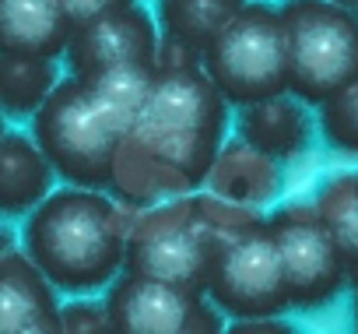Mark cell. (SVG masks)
<instances>
[{"label":"cell","mask_w":358,"mask_h":334,"mask_svg":"<svg viewBox=\"0 0 358 334\" xmlns=\"http://www.w3.org/2000/svg\"><path fill=\"white\" fill-rule=\"evenodd\" d=\"M225 127L229 99L208 78L201 57L162 39L148 102L116 144L109 190L134 208L197 190Z\"/></svg>","instance_id":"6da1fadb"},{"label":"cell","mask_w":358,"mask_h":334,"mask_svg":"<svg viewBox=\"0 0 358 334\" xmlns=\"http://www.w3.org/2000/svg\"><path fill=\"white\" fill-rule=\"evenodd\" d=\"M134 211L106 190L67 183L25 215L22 246L57 292L95 295L123 271Z\"/></svg>","instance_id":"7a4b0ae2"},{"label":"cell","mask_w":358,"mask_h":334,"mask_svg":"<svg viewBox=\"0 0 358 334\" xmlns=\"http://www.w3.org/2000/svg\"><path fill=\"white\" fill-rule=\"evenodd\" d=\"M257 208L215 194H176L134 211L123 271L162 278L194 292L208 288L225 236Z\"/></svg>","instance_id":"3957f363"},{"label":"cell","mask_w":358,"mask_h":334,"mask_svg":"<svg viewBox=\"0 0 358 334\" xmlns=\"http://www.w3.org/2000/svg\"><path fill=\"white\" fill-rule=\"evenodd\" d=\"M32 137L64 183L109 190L113 155L123 137L92 88L67 74L32 113Z\"/></svg>","instance_id":"277c9868"},{"label":"cell","mask_w":358,"mask_h":334,"mask_svg":"<svg viewBox=\"0 0 358 334\" xmlns=\"http://www.w3.org/2000/svg\"><path fill=\"white\" fill-rule=\"evenodd\" d=\"M281 29L288 50V92L306 106L358 78V11L334 0H285Z\"/></svg>","instance_id":"5b68a950"},{"label":"cell","mask_w":358,"mask_h":334,"mask_svg":"<svg viewBox=\"0 0 358 334\" xmlns=\"http://www.w3.org/2000/svg\"><path fill=\"white\" fill-rule=\"evenodd\" d=\"M201 67L229 99V106H246L288 92L281 11L267 0H246L201 53Z\"/></svg>","instance_id":"8992f818"},{"label":"cell","mask_w":358,"mask_h":334,"mask_svg":"<svg viewBox=\"0 0 358 334\" xmlns=\"http://www.w3.org/2000/svg\"><path fill=\"white\" fill-rule=\"evenodd\" d=\"M204 295L215 302L218 313H225L232 320L278 316L288 309L281 257H278L267 215H260V208L250 211L225 236Z\"/></svg>","instance_id":"52a82bcc"},{"label":"cell","mask_w":358,"mask_h":334,"mask_svg":"<svg viewBox=\"0 0 358 334\" xmlns=\"http://www.w3.org/2000/svg\"><path fill=\"white\" fill-rule=\"evenodd\" d=\"M267 225L281 257L288 306L316 309L334 302L348 281V267L316 204H285L267 215Z\"/></svg>","instance_id":"ba28073f"},{"label":"cell","mask_w":358,"mask_h":334,"mask_svg":"<svg viewBox=\"0 0 358 334\" xmlns=\"http://www.w3.org/2000/svg\"><path fill=\"white\" fill-rule=\"evenodd\" d=\"M113 334H218L222 313L204 292L120 271L106 285Z\"/></svg>","instance_id":"9c48e42d"},{"label":"cell","mask_w":358,"mask_h":334,"mask_svg":"<svg viewBox=\"0 0 358 334\" xmlns=\"http://www.w3.org/2000/svg\"><path fill=\"white\" fill-rule=\"evenodd\" d=\"M158 43L162 32L155 15H148L137 0H127V4L109 8L85 25H74L64 57L74 78H88L102 67L127 64V60L155 64Z\"/></svg>","instance_id":"30bf717a"},{"label":"cell","mask_w":358,"mask_h":334,"mask_svg":"<svg viewBox=\"0 0 358 334\" xmlns=\"http://www.w3.org/2000/svg\"><path fill=\"white\" fill-rule=\"evenodd\" d=\"M60 330V299L50 278L22 250L0 253V334Z\"/></svg>","instance_id":"8fae6325"},{"label":"cell","mask_w":358,"mask_h":334,"mask_svg":"<svg viewBox=\"0 0 358 334\" xmlns=\"http://www.w3.org/2000/svg\"><path fill=\"white\" fill-rule=\"evenodd\" d=\"M204 183L222 201L264 211L281 190V169H278V158H271L260 148H253L243 137H236L229 144L222 141Z\"/></svg>","instance_id":"7c38bea8"},{"label":"cell","mask_w":358,"mask_h":334,"mask_svg":"<svg viewBox=\"0 0 358 334\" xmlns=\"http://www.w3.org/2000/svg\"><path fill=\"white\" fill-rule=\"evenodd\" d=\"M236 130L246 144L260 148L264 155H271L278 162H288L309 148L313 123H309L302 99H295L292 92H278V95L239 106Z\"/></svg>","instance_id":"4fadbf2b"},{"label":"cell","mask_w":358,"mask_h":334,"mask_svg":"<svg viewBox=\"0 0 358 334\" xmlns=\"http://www.w3.org/2000/svg\"><path fill=\"white\" fill-rule=\"evenodd\" d=\"M53 165L32 134H0V218L29 215L53 190Z\"/></svg>","instance_id":"5bb4252c"},{"label":"cell","mask_w":358,"mask_h":334,"mask_svg":"<svg viewBox=\"0 0 358 334\" xmlns=\"http://www.w3.org/2000/svg\"><path fill=\"white\" fill-rule=\"evenodd\" d=\"M71 18L64 0H0V53L64 57Z\"/></svg>","instance_id":"9a60e30c"},{"label":"cell","mask_w":358,"mask_h":334,"mask_svg":"<svg viewBox=\"0 0 358 334\" xmlns=\"http://www.w3.org/2000/svg\"><path fill=\"white\" fill-rule=\"evenodd\" d=\"M243 4L246 0H158L155 22L162 39L201 57Z\"/></svg>","instance_id":"2e32d148"},{"label":"cell","mask_w":358,"mask_h":334,"mask_svg":"<svg viewBox=\"0 0 358 334\" xmlns=\"http://www.w3.org/2000/svg\"><path fill=\"white\" fill-rule=\"evenodd\" d=\"M60 81L53 57L32 53H0V113L4 116H32L43 99Z\"/></svg>","instance_id":"e0dca14e"},{"label":"cell","mask_w":358,"mask_h":334,"mask_svg":"<svg viewBox=\"0 0 358 334\" xmlns=\"http://www.w3.org/2000/svg\"><path fill=\"white\" fill-rule=\"evenodd\" d=\"M81 81L102 102V109L116 120V127L127 134L130 123L137 120V113L148 102V92H151V81H155V64L127 60V64L102 67V71H95V74H88Z\"/></svg>","instance_id":"ac0fdd59"},{"label":"cell","mask_w":358,"mask_h":334,"mask_svg":"<svg viewBox=\"0 0 358 334\" xmlns=\"http://www.w3.org/2000/svg\"><path fill=\"white\" fill-rule=\"evenodd\" d=\"M316 211L327 222L344 267L351 278H358V173H341L327 180V187L316 194Z\"/></svg>","instance_id":"d6986e66"},{"label":"cell","mask_w":358,"mask_h":334,"mask_svg":"<svg viewBox=\"0 0 358 334\" xmlns=\"http://www.w3.org/2000/svg\"><path fill=\"white\" fill-rule=\"evenodd\" d=\"M320 130L330 148L344 155H358V78L327 95L320 106Z\"/></svg>","instance_id":"ffe728a7"},{"label":"cell","mask_w":358,"mask_h":334,"mask_svg":"<svg viewBox=\"0 0 358 334\" xmlns=\"http://www.w3.org/2000/svg\"><path fill=\"white\" fill-rule=\"evenodd\" d=\"M60 330L67 334H113V320L106 302L95 299H78L60 306Z\"/></svg>","instance_id":"44dd1931"},{"label":"cell","mask_w":358,"mask_h":334,"mask_svg":"<svg viewBox=\"0 0 358 334\" xmlns=\"http://www.w3.org/2000/svg\"><path fill=\"white\" fill-rule=\"evenodd\" d=\"M120 4H127V0H64V11H67L71 29H74V25H85V22L99 18L109 8H120Z\"/></svg>","instance_id":"7402d4cb"},{"label":"cell","mask_w":358,"mask_h":334,"mask_svg":"<svg viewBox=\"0 0 358 334\" xmlns=\"http://www.w3.org/2000/svg\"><path fill=\"white\" fill-rule=\"evenodd\" d=\"M232 330L236 334H253V330H260V334H285L288 323L278 320V316H243V320L232 323Z\"/></svg>","instance_id":"603a6c76"},{"label":"cell","mask_w":358,"mask_h":334,"mask_svg":"<svg viewBox=\"0 0 358 334\" xmlns=\"http://www.w3.org/2000/svg\"><path fill=\"white\" fill-rule=\"evenodd\" d=\"M8 250H15V232L8 225H0V253H8Z\"/></svg>","instance_id":"cb8c5ba5"},{"label":"cell","mask_w":358,"mask_h":334,"mask_svg":"<svg viewBox=\"0 0 358 334\" xmlns=\"http://www.w3.org/2000/svg\"><path fill=\"white\" fill-rule=\"evenodd\" d=\"M334 4H344V8H351V11H358V0H334Z\"/></svg>","instance_id":"d4e9b609"},{"label":"cell","mask_w":358,"mask_h":334,"mask_svg":"<svg viewBox=\"0 0 358 334\" xmlns=\"http://www.w3.org/2000/svg\"><path fill=\"white\" fill-rule=\"evenodd\" d=\"M355 323H358V278H355Z\"/></svg>","instance_id":"484cf974"},{"label":"cell","mask_w":358,"mask_h":334,"mask_svg":"<svg viewBox=\"0 0 358 334\" xmlns=\"http://www.w3.org/2000/svg\"><path fill=\"white\" fill-rule=\"evenodd\" d=\"M0 134H4V113H0Z\"/></svg>","instance_id":"4316f807"}]
</instances>
